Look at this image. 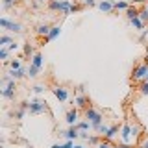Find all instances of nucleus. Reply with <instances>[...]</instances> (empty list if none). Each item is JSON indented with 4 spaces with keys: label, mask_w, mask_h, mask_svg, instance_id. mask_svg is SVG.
Wrapping results in <instances>:
<instances>
[{
    "label": "nucleus",
    "mask_w": 148,
    "mask_h": 148,
    "mask_svg": "<svg viewBox=\"0 0 148 148\" xmlns=\"http://www.w3.org/2000/svg\"><path fill=\"white\" fill-rule=\"evenodd\" d=\"M48 9L61 13L63 17H69L71 13H74V4L71 2V0H50Z\"/></svg>",
    "instance_id": "1"
},
{
    "label": "nucleus",
    "mask_w": 148,
    "mask_h": 148,
    "mask_svg": "<svg viewBox=\"0 0 148 148\" xmlns=\"http://www.w3.org/2000/svg\"><path fill=\"white\" fill-rule=\"evenodd\" d=\"M43 67H45V58H43V54L37 52L34 58H32V63H30V67H28V76L35 78L37 74L43 71Z\"/></svg>",
    "instance_id": "2"
},
{
    "label": "nucleus",
    "mask_w": 148,
    "mask_h": 148,
    "mask_svg": "<svg viewBox=\"0 0 148 148\" xmlns=\"http://www.w3.org/2000/svg\"><path fill=\"white\" fill-rule=\"evenodd\" d=\"M83 117H85V120H89L92 124V130H96L102 122H104V115H102L100 111H96L95 108H87L83 111Z\"/></svg>",
    "instance_id": "3"
},
{
    "label": "nucleus",
    "mask_w": 148,
    "mask_h": 148,
    "mask_svg": "<svg viewBox=\"0 0 148 148\" xmlns=\"http://www.w3.org/2000/svg\"><path fill=\"white\" fill-rule=\"evenodd\" d=\"M146 76H148V61L139 63V65L133 67V71H132V80L133 82H146Z\"/></svg>",
    "instance_id": "4"
},
{
    "label": "nucleus",
    "mask_w": 148,
    "mask_h": 148,
    "mask_svg": "<svg viewBox=\"0 0 148 148\" xmlns=\"http://www.w3.org/2000/svg\"><path fill=\"white\" fill-rule=\"evenodd\" d=\"M30 111L32 115H43V113H46L48 111V106H46V100H43V98H35V100H32L30 102Z\"/></svg>",
    "instance_id": "5"
},
{
    "label": "nucleus",
    "mask_w": 148,
    "mask_h": 148,
    "mask_svg": "<svg viewBox=\"0 0 148 148\" xmlns=\"http://www.w3.org/2000/svg\"><path fill=\"white\" fill-rule=\"evenodd\" d=\"M17 80H11L9 83H4L2 89H0V95H2V98L6 100H13L15 98V91H17Z\"/></svg>",
    "instance_id": "6"
},
{
    "label": "nucleus",
    "mask_w": 148,
    "mask_h": 148,
    "mask_svg": "<svg viewBox=\"0 0 148 148\" xmlns=\"http://www.w3.org/2000/svg\"><path fill=\"white\" fill-rule=\"evenodd\" d=\"M133 141V133H132V122H124L122 128H120V143H130Z\"/></svg>",
    "instance_id": "7"
},
{
    "label": "nucleus",
    "mask_w": 148,
    "mask_h": 148,
    "mask_svg": "<svg viewBox=\"0 0 148 148\" xmlns=\"http://www.w3.org/2000/svg\"><path fill=\"white\" fill-rule=\"evenodd\" d=\"M52 92H54V96L61 102V104H65V102L69 100V89H67V87H63V85H56L54 89H52Z\"/></svg>",
    "instance_id": "8"
},
{
    "label": "nucleus",
    "mask_w": 148,
    "mask_h": 148,
    "mask_svg": "<svg viewBox=\"0 0 148 148\" xmlns=\"http://www.w3.org/2000/svg\"><path fill=\"white\" fill-rule=\"evenodd\" d=\"M59 135H61L65 141H76V139L80 137V130H78L76 126H69V130L59 132Z\"/></svg>",
    "instance_id": "9"
},
{
    "label": "nucleus",
    "mask_w": 148,
    "mask_h": 148,
    "mask_svg": "<svg viewBox=\"0 0 148 148\" xmlns=\"http://www.w3.org/2000/svg\"><path fill=\"white\" fill-rule=\"evenodd\" d=\"M65 120H67L69 126H76L78 122H80V113H78V108H72L67 111V115H65Z\"/></svg>",
    "instance_id": "10"
},
{
    "label": "nucleus",
    "mask_w": 148,
    "mask_h": 148,
    "mask_svg": "<svg viewBox=\"0 0 148 148\" xmlns=\"http://www.w3.org/2000/svg\"><path fill=\"white\" fill-rule=\"evenodd\" d=\"M96 8H98L102 13H113L115 11V2H111V0H100Z\"/></svg>",
    "instance_id": "11"
},
{
    "label": "nucleus",
    "mask_w": 148,
    "mask_h": 148,
    "mask_svg": "<svg viewBox=\"0 0 148 148\" xmlns=\"http://www.w3.org/2000/svg\"><path fill=\"white\" fill-rule=\"evenodd\" d=\"M74 104H76L78 109H87L89 108V96H85L83 92H80V95L74 98Z\"/></svg>",
    "instance_id": "12"
},
{
    "label": "nucleus",
    "mask_w": 148,
    "mask_h": 148,
    "mask_svg": "<svg viewBox=\"0 0 148 148\" xmlns=\"http://www.w3.org/2000/svg\"><path fill=\"white\" fill-rule=\"evenodd\" d=\"M119 133H120V128L113 124V126H109V130H108V133L104 135V139H106V141H111V139H115Z\"/></svg>",
    "instance_id": "13"
},
{
    "label": "nucleus",
    "mask_w": 148,
    "mask_h": 148,
    "mask_svg": "<svg viewBox=\"0 0 148 148\" xmlns=\"http://www.w3.org/2000/svg\"><path fill=\"white\" fill-rule=\"evenodd\" d=\"M59 34H61V26H59V24L52 26V30H50V34L45 37V41H46V43H48V41H54L56 37H59Z\"/></svg>",
    "instance_id": "14"
},
{
    "label": "nucleus",
    "mask_w": 148,
    "mask_h": 148,
    "mask_svg": "<svg viewBox=\"0 0 148 148\" xmlns=\"http://www.w3.org/2000/svg\"><path fill=\"white\" fill-rule=\"evenodd\" d=\"M50 30H52V26H50V24H39V26H37V30H35V34L41 35V37H46V35L50 34Z\"/></svg>",
    "instance_id": "15"
},
{
    "label": "nucleus",
    "mask_w": 148,
    "mask_h": 148,
    "mask_svg": "<svg viewBox=\"0 0 148 148\" xmlns=\"http://www.w3.org/2000/svg\"><path fill=\"white\" fill-rule=\"evenodd\" d=\"M9 74H11L15 80H22L24 76H28V69L22 67V69H17V71H9Z\"/></svg>",
    "instance_id": "16"
},
{
    "label": "nucleus",
    "mask_w": 148,
    "mask_h": 148,
    "mask_svg": "<svg viewBox=\"0 0 148 148\" xmlns=\"http://www.w3.org/2000/svg\"><path fill=\"white\" fill-rule=\"evenodd\" d=\"M22 52H24V56H26V58H30V59L37 54L35 48H34V45H30V43H26L24 46H22Z\"/></svg>",
    "instance_id": "17"
},
{
    "label": "nucleus",
    "mask_w": 148,
    "mask_h": 148,
    "mask_svg": "<svg viewBox=\"0 0 148 148\" xmlns=\"http://www.w3.org/2000/svg\"><path fill=\"white\" fill-rule=\"evenodd\" d=\"M13 43H15V39H13L11 35H8V34L0 35V46H6V48H8V46L13 45Z\"/></svg>",
    "instance_id": "18"
},
{
    "label": "nucleus",
    "mask_w": 148,
    "mask_h": 148,
    "mask_svg": "<svg viewBox=\"0 0 148 148\" xmlns=\"http://www.w3.org/2000/svg\"><path fill=\"white\" fill-rule=\"evenodd\" d=\"M8 32H11V34H22V24H21V22L11 21V24H9Z\"/></svg>",
    "instance_id": "19"
},
{
    "label": "nucleus",
    "mask_w": 148,
    "mask_h": 148,
    "mask_svg": "<svg viewBox=\"0 0 148 148\" xmlns=\"http://www.w3.org/2000/svg\"><path fill=\"white\" fill-rule=\"evenodd\" d=\"M76 128L80 130V132H89V130H92V124L89 120H80V122L76 124Z\"/></svg>",
    "instance_id": "20"
},
{
    "label": "nucleus",
    "mask_w": 148,
    "mask_h": 148,
    "mask_svg": "<svg viewBox=\"0 0 148 148\" xmlns=\"http://www.w3.org/2000/svg\"><path fill=\"white\" fill-rule=\"evenodd\" d=\"M130 24H132L133 28H135V30H145V22L141 21V17H135V18H132V21H130Z\"/></svg>",
    "instance_id": "21"
},
{
    "label": "nucleus",
    "mask_w": 148,
    "mask_h": 148,
    "mask_svg": "<svg viewBox=\"0 0 148 148\" xmlns=\"http://www.w3.org/2000/svg\"><path fill=\"white\" fill-rule=\"evenodd\" d=\"M135 17H139V9L133 8V6H130L126 9V18H128V21H132V18H135Z\"/></svg>",
    "instance_id": "22"
},
{
    "label": "nucleus",
    "mask_w": 148,
    "mask_h": 148,
    "mask_svg": "<svg viewBox=\"0 0 148 148\" xmlns=\"http://www.w3.org/2000/svg\"><path fill=\"white\" fill-rule=\"evenodd\" d=\"M130 8L128 2H124V0H119V2H115V11H126Z\"/></svg>",
    "instance_id": "23"
},
{
    "label": "nucleus",
    "mask_w": 148,
    "mask_h": 148,
    "mask_svg": "<svg viewBox=\"0 0 148 148\" xmlns=\"http://www.w3.org/2000/svg\"><path fill=\"white\" fill-rule=\"evenodd\" d=\"M9 48H6V46H0V59H2L4 63H8L9 61Z\"/></svg>",
    "instance_id": "24"
},
{
    "label": "nucleus",
    "mask_w": 148,
    "mask_h": 148,
    "mask_svg": "<svg viewBox=\"0 0 148 148\" xmlns=\"http://www.w3.org/2000/svg\"><path fill=\"white\" fill-rule=\"evenodd\" d=\"M108 130H109V126H108V124H106V122H102V124H100V126H98V128H96V130H95V132H96V133H98V135H102V137H104V135H106V133H108Z\"/></svg>",
    "instance_id": "25"
},
{
    "label": "nucleus",
    "mask_w": 148,
    "mask_h": 148,
    "mask_svg": "<svg viewBox=\"0 0 148 148\" xmlns=\"http://www.w3.org/2000/svg\"><path fill=\"white\" fill-rule=\"evenodd\" d=\"M9 67H11V71H17V69H22L24 65H22L21 59H11V61H9Z\"/></svg>",
    "instance_id": "26"
},
{
    "label": "nucleus",
    "mask_w": 148,
    "mask_h": 148,
    "mask_svg": "<svg viewBox=\"0 0 148 148\" xmlns=\"http://www.w3.org/2000/svg\"><path fill=\"white\" fill-rule=\"evenodd\" d=\"M15 4H17V0H2V8L6 9V11H9L11 8H15Z\"/></svg>",
    "instance_id": "27"
},
{
    "label": "nucleus",
    "mask_w": 148,
    "mask_h": 148,
    "mask_svg": "<svg viewBox=\"0 0 148 148\" xmlns=\"http://www.w3.org/2000/svg\"><path fill=\"white\" fill-rule=\"evenodd\" d=\"M9 24H11V18H8V17H2V18H0V28H2V30H8Z\"/></svg>",
    "instance_id": "28"
},
{
    "label": "nucleus",
    "mask_w": 148,
    "mask_h": 148,
    "mask_svg": "<svg viewBox=\"0 0 148 148\" xmlns=\"http://www.w3.org/2000/svg\"><path fill=\"white\" fill-rule=\"evenodd\" d=\"M87 143H89V145H95V146H98V143H100V137H98V135H89V137H87Z\"/></svg>",
    "instance_id": "29"
},
{
    "label": "nucleus",
    "mask_w": 148,
    "mask_h": 148,
    "mask_svg": "<svg viewBox=\"0 0 148 148\" xmlns=\"http://www.w3.org/2000/svg\"><path fill=\"white\" fill-rule=\"evenodd\" d=\"M132 133H133V141H135V137H139V133H141V126L139 124H132Z\"/></svg>",
    "instance_id": "30"
},
{
    "label": "nucleus",
    "mask_w": 148,
    "mask_h": 148,
    "mask_svg": "<svg viewBox=\"0 0 148 148\" xmlns=\"http://www.w3.org/2000/svg\"><path fill=\"white\" fill-rule=\"evenodd\" d=\"M139 17H141V21L146 24V22H148V9H146V8L141 9V11H139Z\"/></svg>",
    "instance_id": "31"
},
{
    "label": "nucleus",
    "mask_w": 148,
    "mask_h": 148,
    "mask_svg": "<svg viewBox=\"0 0 148 148\" xmlns=\"http://www.w3.org/2000/svg\"><path fill=\"white\" fill-rule=\"evenodd\" d=\"M139 92L141 95H148V82H141V87H139Z\"/></svg>",
    "instance_id": "32"
},
{
    "label": "nucleus",
    "mask_w": 148,
    "mask_h": 148,
    "mask_svg": "<svg viewBox=\"0 0 148 148\" xmlns=\"http://www.w3.org/2000/svg\"><path fill=\"white\" fill-rule=\"evenodd\" d=\"M96 148H113V145H111L109 141H106V139H104V141L98 143V146H96Z\"/></svg>",
    "instance_id": "33"
},
{
    "label": "nucleus",
    "mask_w": 148,
    "mask_h": 148,
    "mask_svg": "<svg viewBox=\"0 0 148 148\" xmlns=\"http://www.w3.org/2000/svg\"><path fill=\"white\" fill-rule=\"evenodd\" d=\"M34 92H35V95H43V92H45V85H35Z\"/></svg>",
    "instance_id": "34"
},
{
    "label": "nucleus",
    "mask_w": 148,
    "mask_h": 148,
    "mask_svg": "<svg viewBox=\"0 0 148 148\" xmlns=\"http://www.w3.org/2000/svg\"><path fill=\"white\" fill-rule=\"evenodd\" d=\"M83 6L92 8V6H98V2H96V0H83Z\"/></svg>",
    "instance_id": "35"
},
{
    "label": "nucleus",
    "mask_w": 148,
    "mask_h": 148,
    "mask_svg": "<svg viewBox=\"0 0 148 148\" xmlns=\"http://www.w3.org/2000/svg\"><path fill=\"white\" fill-rule=\"evenodd\" d=\"M117 146H119V148H133L132 145H126V143H119Z\"/></svg>",
    "instance_id": "36"
},
{
    "label": "nucleus",
    "mask_w": 148,
    "mask_h": 148,
    "mask_svg": "<svg viewBox=\"0 0 148 148\" xmlns=\"http://www.w3.org/2000/svg\"><path fill=\"white\" fill-rule=\"evenodd\" d=\"M8 48H9V50H17V48H18V45H17V43H13V45H9Z\"/></svg>",
    "instance_id": "37"
},
{
    "label": "nucleus",
    "mask_w": 148,
    "mask_h": 148,
    "mask_svg": "<svg viewBox=\"0 0 148 148\" xmlns=\"http://www.w3.org/2000/svg\"><path fill=\"white\" fill-rule=\"evenodd\" d=\"M141 148H148V139H145V141L141 143Z\"/></svg>",
    "instance_id": "38"
},
{
    "label": "nucleus",
    "mask_w": 148,
    "mask_h": 148,
    "mask_svg": "<svg viewBox=\"0 0 148 148\" xmlns=\"http://www.w3.org/2000/svg\"><path fill=\"white\" fill-rule=\"evenodd\" d=\"M50 148H65V146H63V145H59V143H56V145H52Z\"/></svg>",
    "instance_id": "39"
},
{
    "label": "nucleus",
    "mask_w": 148,
    "mask_h": 148,
    "mask_svg": "<svg viewBox=\"0 0 148 148\" xmlns=\"http://www.w3.org/2000/svg\"><path fill=\"white\" fill-rule=\"evenodd\" d=\"M37 2H41V4H45V2H46V4H48L50 0H37Z\"/></svg>",
    "instance_id": "40"
},
{
    "label": "nucleus",
    "mask_w": 148,
    "mask_h": 148,
    "mask_svg": "<svg viewBox=\"0 0 148 148\" xmlns=\"http://www.w3.org/2000/svg\"><path fill=\"white\" fill-rule=\"evenodd\" d=\"M74 148H85V146H83V145H76V146H74Z\"/></svg>",
    "instance_id": "41"
},
{
    "label": "nucleus",
    "mask_w": 148,
    "mask_h": 148,
    "mask_svg": "<svg viewBox=\"0 0 148 148\" xmlns=\"http://www.w3.org/2000/svg\"><path fill=\"white\" fill-rule=\"evenodd\" d=\"M146 82H148V76H146Z\"/></svg>",
    "instance_id": "42"
},
{
    "label": "nucleus",
    "mask_w": 148,
    "mask_h": 148,
    "mask_svg": "<svg viewBox=\"0 0 148 148\" xmlns=\"http://www.w3.org/2000/svg\"><path fill=\"white\" fill-rule=\"evenodd\" d=\"M113 148H119V146H113Z\"/></svg>",
    "instance_id": "43"
},
{
    "label": "nucleus",
    "mask_w": 148,
    "mask_h": 148,
    "mask_svg": "<svg viewBox=\"0 0 148 148\" xmlns=\"http://www.w3.org/2000/svg\"><path fill=\"white\" fill-rule=\"evenodd\" d=\"M146 9H148V4H146Z\"/></svg>",
    "instance_id": "44"
}]
</instances>
